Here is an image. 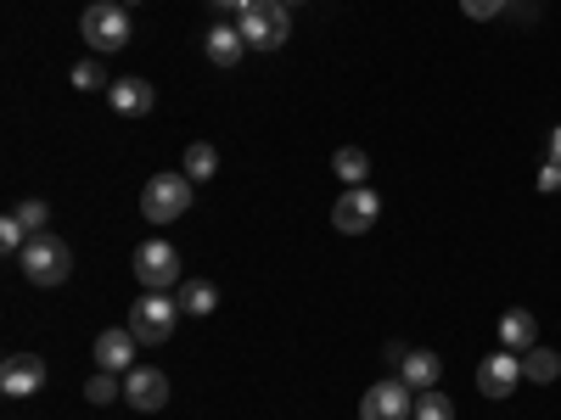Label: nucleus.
<instances>
[{
	"label": "nucleus",
	"instance_id": "obj_1",
	"mask_svg": "<svg viewBox=\"0 0 561 420\" xmlns=\"http://www.w3.org/2000/svg\"><path fill=\"white\" fill-rule=\"evenodd\" d=\"M180 314H185L180 298H169V292H147V298H135V303H129V331H135L140 348H163V342L174 337Z\"/></svg>",
	"mask_w": 561,
	"mask_h": 420
},
{
	"label": "nucleus",
	"instance_id": "obj_2",
	"mask_svg": "<svg viewBox=\"0 0 561 420\" xmlns=\"http://www.w3.org/2000/svg\"><path fill=\"white\" fill-rule=\"evenodd\" d=\"M18 264H23V275L34 280V287H62V280L73 275V247L62 242V236H39L18 253Z\"/></svg>",
	"mask_w": 561,
	"mask_h": 420
},
{
	"label": "nucleus",
	"instance_id": "obj_3",
	"mask_svg": "<svg viewBox=\"0 0 561 420\" xmlns=\"http://www.w3.org/2000/svg\"><path fill=\"white\" fill-rule=\"evenodd\" d=\"M140 213H147L152 224H174L180 213H192V179L185 174H152L147 191H140Z\"/></svg>",
	"mask_w": 561,
	"mask_h": 420
},
{
	"label": "nucleus",
	"instance_id": "obj_4",
	"mask_svg": "<svg viewBox=\"0 0 561 420\" xmlns=\"http://www.w3.org/2000/svg\"><path fill=\"white\" fill-rule=\"evenodd\" d=\"M237 28H242L248 45H259V51H280V45H287V34H293V18H287V7H280V0H253V7L237 18Z\"/></svg>",
	"mask_w": 561,
	"mask_h": 420
},
{
	"label": "nucleus",
	"instance_id": "obj_5",
	"mask_svg": "<svg viewBox=\"0 0 561 420\" xmlns=\"http://www.w3.org/2000/svg\"><path fill=\"white\" fill-rule=\"evenodd\" d=\"M79 34L90 39V51H124V45H129V12L124 7H113V0H96V7H90L84 12V23H79Z\"/></svg>",
	"mask_w": 561,
	"mask_h": 420
},
{
	"label": "nucleus",
	"instance_id": "obj_6",
	"mask_svg": "<svg viewBox=\"0 0 561 420\" xmlns=\"http://www.w3.org/2000/svg\"><path fill=\"white\" fill-rule=\"evenodd\" d=\"M135 280L147 292H174L180 287V253L169 242H140L135 247Z\"/></svg>",
	"mask_w": 561,
	"mask_h": 420
},
{
	"label": "nucleus",
	"instance_id": "obj_7",
	"mask_svg": "<svg viewBox=\"0 0 561 420\" xmlns=\"http://www.w3.org/2000/svg\"><path fill=\"white\" fill-rule=\"evenodd\" d=\"M377 213H382V197L370 191V185H343V197L332 208V224L343 230V236H365V230L377 224Z\"/></svg>",
	"mask_w": 561,
	"mask_h": 420
},
{
	"label": "nucleus",
	"instance_id": "obj_8",
	"mask_svg": "<svg viewBox=\"0 0 561 420\" xmlns=\"http://www.w3.org/2000/svg\"><path fill=\"white\" fill-rule=\"evenodd\" d=\"M359 420H415V393L404 382H377L359 398Z\"/></svg>",
	"mask_w": 561,
	"mask_h": 420
},
{
	"label": "nucleus",
	"instance_id": "obj_9",
	"mask_svg": "<svg viewBox=\"0 0 561 420\" xmlns=\"http://www.w3.org/2000/svg\"><path fill=\"white\" fill-rule=\"evenodd\" d=\"M478 387H483V398H511L523 387V353H511V348L489 353L478 364Z\"/></svg>",
	"mask_w": 561,
	"mask_h": 420
},
{
	"label": "nucleus",
	"instance_id": "obj_10",
	"mask_svg": "<svg viewBox=\"0 0 561 420\" xmlns=\"http://www.w3.org/2000/svg\"><path fill=\"white\" fill-rule=\"evenodd\" d=\"M124 404L140 409V415L163 409L169 404V376H163V370H152V364H135L129 376H124Z\"/></svg>",
	"mask_w": 561,
	"mask_h": 420
},
{
	"label": "nucleus",
	"instance_id": "obj_11",
	"mask_svg": "<svg viewBox=\"0 0 561 420\" xmlns=\"http://www.w3.org/2000/svg\"><path fill=\"white\" fill-rule=\"evenodd\" d=\"M39 387H45V359L39 353H7V364H0V393L34 398Z\"/></svg>",
	"mask_w": 561,
	"mask_h": 420
},
{
	"label": "nucleus",
	"instance_id": "obj_12",
	"mask_svg": "<svg viewBox=\"0 0 561 420\" xmlns=\"http://www.w3.org/2000/svg\"><path fill=\"white\" fill-rule=\"evenodd\" d=\"M107 107H113L118 118H147V113L158 107V90H152L147 79H113V84H107Z\"/></svg>",
	"mask_w": 561,
	"mask_h": 420
},
{
	"label": "nucleus",
	"instance_id": "obj_13",
	"mask_svg": "<svg viewBox=\"0 0 561 420\" xmlns=\"http://www.w3.org/2000/svg\"><path fill=\"white\" fill-rule=\"evenodd\" d=\"M135 348H140V342H135V331L124 325V331H102L90 353H96V370H113V376H129V370H135Z\"/></svg>",
	"mask_w": 561,
	"mask_h": 420
},
{
	"label": "nucleus",
	"instance_id": "obj_14",
	"mask_svg": "<svg viewBox=\"0 0 561 420\" xmlns=\"http://www.w3.org/2000/svg\"><path fill=\"white\" fill-rule=\"evenodd\" d=\"M393 370H399V382H404L410 393H427V387H438V370H444V364H438V353H427V348H404Z\"/></svg>",
	"mask_w": 561,
	"mask_h": 420
},
{
	"label": "nucleus",
	"instance_id": "obj_15",
	"mask_svg": "<svg viewBox=\"0 0 561 420\" xmlns=\"http://www.w3.org/2000/svg\"><path fill=\"white\" fill-rule=\"evenodd\" d=\"M534 342H539V319H534L528 308H505V314H500V348L528 353Z\"/></svg>",
	"mask_w": 561,
	"mask_h": 420
},
{
	"label": "nucleus",
	"instance_id": "obj_16",
	"mask_svg": "<svg viewBox=\"0 0 561 420\" xmlns=\"http://www.w3.org/2000/svg\"><path fill=\"white\" fill-rule=\"evenodd\" d=\"M242 51H248V39H242L237 23H214V28H208V57H214V68H237Z\"/></svg>",
	"mask_w": 561,
	"mask_h": 420
},
{
	"label": "nucleus",
	"instance_id": "obj_17",
	"mask_svg": "<svg viewBox=\"0 0 561 420\" xmlns=\"http://www.w3.org/2000/svg\"><path fill=\"white\" fill-rule=\"evenodd\" d=\"M523 376L539 382V387H550V382L561 376V353H550V348H528V353H523Z\"/></svg>",
	"mask_w": 561,
	"mask_h": 420
},
{
	"label": "nucleus",
	"instance_id": "obj_18",
	"mask_svg": "<svg viewBox=\"0 0 561 420\" xmlns=\"http://www.w3.org/2000/svg\"><path fill=\"white\" fill-rule=\"evenodd\" d=\"M180 168H185V179H192V185L197 179H214L219 174V152L208 147V140H197V147H185V163Z\"/></svg>",
	"mask_w": 561,
	"mask_h": 420
},
{
	"label": "nucleus",
	"instance_id": "obj_19",
	"mask_svg": "<svg viewBox=\"0 0 561 420\" xmlns=\"http://www.w3.org/2000/svg\"><path fill=\"white\" fill-rule=\"evenodd\" d=\"M180 308H185V314H214V308H219L214 280H185V287H180Z\"/></svg>",
	"mask_w": 561,
	"mask_h": 420
},
{
	"label": "nucleus",
	"instance_id": "obj_20",
	"mask_svg": "<svg viewBox=\"0 0 561 420\" xmlns=\"http://www.w3.org/2000/svg\"><path fill=\"white\" fill-rule=\"evenodd\" d=\"M332 168H337V179H343V185H365V174H370V158H365L359 147H343V152L332 158Z\"/></svg>",
	"mask_w": 561,
	"mask_h": 420
},
{
	"label": "nucleus",
	"instance_id": "obj_21",
	"mask_svg": "<svg viewBox=\"0 0 561 420\" xmlns=\"http://www.w3.org/2000/svg\"><path fill=\"white\" fill-rule=\"evenodd\" d=\"M84 398H90V404H113V398H124V376H113V370H96V376L84 382Z\"/></svg>",
	"mask_w": 561,
	"mask_h": 420
},
{
	"label": "nucleus",
	"instance_id": "obj_22",
	"mask_svg": "<svg viewBox=\"0 0 561 420\" xmlns=\"http://www.w3.org/2000/svg\"><path fill=\"white\" fill-rule=\"evenodd\" d=\"M415 420H455V404L438 387H427V393H415Z\"/></svg>",
	"mask_w": 561,
	"mask_h": 420
},
{
	"label": "nucleus",
	"instance_id": "obj_23",
	"mask_svg": "<svg viewBox=\"0 0 561 420\" xmlns=\"http://www.w3.org/2000/svg\"><path fill=\"white\" fill-rule=\"evenodd\" d=\"M28 242H34V230H28V224L18 219V208H12L7 219H0V247H7V253H23Z\"/></svg>",
	"mask_w": 561,
	"mask_h": 420
},
{
	"label": "nucleus",
	"instance_id": "obj_24",
	"mask_svg": "<svg viewBox=\"0 0 561 420\" xmlns=\"http://www.w3.org/2000/svg\"><path fill=\"white\" fill-rule=\"evenodd\" d=\"M73 84H79V90H107L113 79H107L102 62H79V68H73Z\"/></svg>",
	"mask_w": 561,
	"mask_h": 420
},
{
	"label": "nucleus",
	"instance_id": "obj_25",
	"mask_svg": "<svg viewBox=\"0 0 561 420\" xmlns=\"http://www.w3.org/2000/svg\"><path fill=\"white\" fill-rule=\"evenodd\" d=\"M511 7V0H460V12L472 18V23H489V18H500Z\"/></svg>",
	"mask_w": 561,
	"mask_h": 420
},
{
	"label": "nucleus",
	"instance_id": "obj_26",
	"mask_svg": "<svg viewBox=\"0 0 561 420\" xmlns=\"http://www.w3.org/2000/svg\"><path fill=\"white\" fill-rule=\"evenodd\" d=\"M18 219H23V224L34 230V236H39V230H45V219H51V208H45V202L34 197V202H23V208H18Z\"/></svg>",
	"mask_w": 561,
	"mask_h": 420
},
{
	"label": "nucleus",
	"instance_id": "obj_27",
	"mask_svg": "<svg viewBox=\"0 0 561 420\" xmlns=\"http://www.w3.org/2000/svg\"><path fill=\"white\" fill-rule=\"evenodd\" d=\"M539 191H561V158H550V163H545V174H539Z\"/></svg>",
	"mask_w": 561,
	"mask_h": 420
},
{
	"label": "nucleus",
	"instance_id": "obj_28",
	"mask_svg": "<svg viewBox=\"0 0 561 420\" xmlns=\"http://www.w3.org/2000/svg\"><path fill=\"white\" fill-rule=\"evenodd\" d=\"M253 7V0H214V12H230V18H242Z\"/></svg>",
	"mask_w": 561,
	"mask_h": 420
},
{
	"label": "nucleus",
	"instance_id": "obj_29",
	"mask_svg": "<svg viewBox=\"0 0 561 420\" xmlns=\"http://www.w3.org/2000/svg\"><path fill=\"white\" fill-rule=\"evenodd\" d=\"M550 158H561V124L550 129Z\"/></svg>",
	"mask_w": 561,
	"mask_h": 420
},
{
	"label": "nucleus",
	"instance_id": "obj_30",
	"mask_svg": "<svg viewBox=\"0 0 561 420\" xmlns=\"http://www.w3.org/2000/svg\"><path fill=\"white\" fill-rule=\"evenodd\" d=\"M280 7H298V0H280Z\"/></svg>",
	"mask_w": 561,
	"mask_h": 420
},
{
	"label": "nucleus",
	"instance_id": "obj_31",
	"mask_svg": "<svg viewBox=\"0 0 561 420\" xmlns=\"http://www.w3.org/2000/svg\"><path fill=\"white\" fill-rule=\"evenodd\" d=\"M124 7H135V0H124Z\"/></svg>",
	"mask_w": 561,
	"mask_h": 420
},
{
	"label": "nucleus",
	"instance_id": "obj_32",
	"mask_svg": "<svg viewBox=\"0 0 561 420\" xmlns=\"http://www.w3.org/2000/svg\"><path fill=\"white\" fill-rule=\"evenodd\" d=\"M90 7H96V0H90Z\"/></svg>",
	"mask_w": 561,
	"mask_h": 420
}]
</instances>
